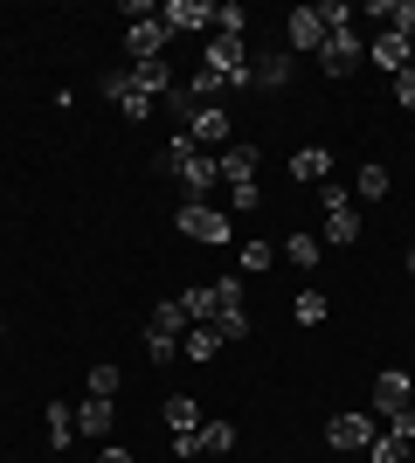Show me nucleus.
Here are the masks:
<instances>
[{"mask_svg":"<svg viewBox=\"0 0 415 463\" xmlns=\"http://www.w3.org/2000/svg\"><path fill=\"white\" fill-rule=\"evenodd\" d=\"M284 49H291V56H318V49H325L318 7H291V14H284Z\"/></svg>","mask_w":415,"mask_h":463,"instance_id":"1a4fd4ad","label":"nucleus"},{"mask_svg":"<svg viewBox=\"0 0 415 463\" xmlns=\"http://www.w3.org/2000/svg\"><path fill=\"white\" fill-rule=\"evenodd\" d=\"M215 332H222V346H236V339H250V311H242V305H229V311L215 318Z\"/></svg>","mask_w":415,"mask_h":463,"instance_id":"cd10ccee","label":"nucleus"},{"mask_svg":"<svg viewBox=\"0 0 415 463\" xmlns=\"http://www.w3.org/2000/svg\"><path fill=\"white\" fill-rule=\"evenodd\" d=\"M236 263H242V270H250V277H263V270H270V263H277V250H270V242H250V250H242Z\"/></svg>","mask_w":415,"mask_h":463,"instance_id":"473e14b6","label":"nucleus"},{"mask_svg":"<svg viewBox=\"0 0 415 463\" xmlns=\"http://www.w3.org/2000/svg\"><path fill=\"white\" fill-rule=\"evenodd\" d=\"M98 90L111 97V104H118V118H132V125H146V118H153V97H146V90L132 83V70H104V77H98Z\"/></svg>","mask_w":415,"mask_h":463,"instance_id":"0eeeda50","label":"nucleus"},{"mask_svg":"<svg viewBox=\"0 0 415 463\" xmlns=\"http://www.w3.org/2000/svg\"><path fill=\"white\" fill-rule=\"evenodd\" d=\"M354 194L367 201V208H374V201H388V166H381V159H367V166H360V180H354Z\"/></svg>","mask_w":415,"mask_h":463,"instance_id":"393cba45","label":"nucleus"},{"mask_svg":"<svg viewBox=\"0 0 415 463\" xmlns=\"http://www.w3.org/2000/svg\"><path fill=\"white\" fill-rule=\"evenodd\" d=\"M318 21H325V35H333V28H354V7H346V0H325Z\"/></svg>","mask_w":415,"mask_h":463,"instance_id":"f704fd0d","label":"nucleus"},{"mask_svg":"<svg viewBox=\"0 0 415 463\" xmlns=\"http://www.w3.org/2000/svg\"><path fill=\"white\" fill-rule=\"evenodd\" d=\"M159 104H166V111H174V125H187V118H194V111H201V97H194V90H187V77H180V83H174V90L159 97Z\"/></svg>","mask_w":415,"mask_h":463,"instance_id":"bb28decb","label":"nucleus"},{"mask_svg":"<svg viewBox=\"0 0 415 463\" xmlns=\"http://www.w3.org/2000/svg\"><path fill=\"white\" fill-rule=\"evenodd\" d=\"M409 457H415V443H409Z\"/></svg>","mask_w":415,"mask_h":463,"instance_id":"a19ab883","label":"nucleus"},{"mask_svg":"<svg viewBox=\"0 0 415 463\" xmlns=\"http://www.w3.org/2000/svg\"><path fill=\"white\" fill-rule=\"evenodd\" d=\"M367 21H381L388 35H401V42H415V0H374L367 7Z\"/></svg>","mask_w":415,"mask_h":463,"instance_id":"f3484780","label":"nucleus"},{"mask_svg":"<svg viewBox=\"0 0 415 463\" xmlns=\"http://www.w3.org/2000/svg\"><path fill=\"white\" fill-rule=\"evenodd\" d=\"M291 180L297 187H325V180H333V153H325V146H297L291 153Z\"/></svg>","mask_w":415,"mask_h":463,"instance_id":"2eb2a0df","label":"nucleus"},{"mask_svg":"<svg viewBox=\"0 0 415 463\" xmlns=\"http://www.w3.org/2000/svg\"><path fill=\"white\" fill-rule=\"evenodd\" d=\"M325 443H333V449H367V443H374V415H360V408H339L333 422H325Z\"/></svg>","mask_w":415,"mask_h":463,"instance_id":"9b49d317","label":"nucleus"},{"mask_svg":"<svg viewBox=\"0 0 415 463\" xmlns=\"http://www.w3.org/2000/svg\"><path fill=\"white\" fill-rule=\"evenodd\" d=\"M250 83H257V90H284V83H291V49L250 56Z\"/></svg>","mask_w":415,"mask_h":463,"instance_id":"dca6fc26","label":"nucleus"},{"mask_svg":"<svg viewBox=\"0 0 415 463\" xmlns=\"http://www.w3.org/2000/svg\"><path fill=\"white\" fill-rule=\"evenodd\" d=\"M174 229L187 235V242H208V250H222V242H236V222H229V208H215V201H180Z\"/></svg>","mask_w":415,"mask_h":463,"instance_id":"f03ea898","label":"nucleus"},{"mask_svg":"<svg viewBox=\"0 0 415 463\" xmlns=\"http://www.w3.org/2000/svg\"><path fill=\"white\" fill-rule=\"evenodd\" d=\"M395 104H401V111H415V70H401V77H395Z\"/></svg>","mask_w":415,"mask_h":463,"instance_id":"58836bf2","label":"nucleus"},{"mask_svg":"<svg viewBox=\"0 0 415 463\" xmlns=\"http://www.w3.org/2000/svg\"><path fill=\"white\" fill-rule=\"evenodd\" d=\"M367 457H374V463H401V457H409V449H401L395 436H374V443H367Z\"/></svg>","mask_w":415,"mask_h":463,"instance_id":"e433bc0d","label":"nucleus"},{"mask_svg":"<svg viewBox=\"0 0 415 463\" xmlns=\"http://www.w3.org/2000/svg\"><path fill=\"white\" fill-rule=\"evenodd\" d=\"M159 174H174L180 187H187V201H208V194L222 187V166H215V153H201L187 132H174L166 146H159Z\"/></svg>","mask_w":415,"mask_h":463,"instance_id":"f257e3e1","label":"nucleus"},{"mask_svg":"<svg viewBox=\"0 0 415 463\" xmlns=\"http://www.w3.org/2000/svg\"><path fill=\"white\" fill-rule=\"evenodd\" d=\"M159 415H166V429H174V436H194V429H201V402H194V394H166V408H159Z\"/></svg>","mask_w":415,"mask_h":463,"instance_id":"412c9836","label":"nucleus"},{"mask_svg":"<svg viewBox=\"0 0 415 463\" xmlns=\"http://www.w3.org/2000/svg\"><path fill=\"white\" fill-rule=\"evenodd\" d=\"M118 381H125V373L111 367V360H98V367H90V381H83V394H90V402H118Z\"/></svg>","mask_w":415,"mask_h":463,"instance_id":"b1692460","label":"nucleus"},{"mask_svg":"<svg viewBox=\"0 0 415 463\" xmlns=\"http://www.w3.org/2000/svg\"><path fill=\"white\" fill-rule=\"evenodd\" d=\"M291 318H297V326H325V298H318V290H297Z\"/></svg>","mask_w":415,"mask_h":463,"instance_id":"7c9ffc66","label":"nucleus"},{"mask_svg":"<svg viewBox=\"0 0 415 463\" xmlns=\"http://www.w3.org/2000/svg\"><path fill=\"white\" fill-rule=\"evenodd\" d=\"M180 305H187V318H194V326H215L229 305H242V277H215V284L180 290Z\"/></svg>","mask_w":415,"mask_h":463,"instance_id":"20e7f679","label":"nucleus"},{"mask_svg":"<svg viewBox=\"0 0 415 463\" xmlns=\"http://www.w3.org/2000/svg\"><path fill=\"white\" fill-rule=\"evenodd\" d=\"M166 42H174V28H166V21H132V28H125V56L132 62H159L166 56Z\"/></svg>","mask_w":415,"mask_h":463,"instance_id":"9d476101","label":"nucleus"},{"mask_svg":"<svg viewBox=\"0 0 415 463\" xmlns=\"http://www.w3.org/2000/svg\"><path fill=\"white\" fill-rule=\"evenodd\" d=\"M201 70L222 77L229 90L250 83V42H242V35H208V42H201Z\"/></svg>","mask_w":415,"mask_h":463,"instance_id":"7ed1b4c3","label":"nucleus"},{"mask_svg":"<svg viewBox=\"0 0 415 463\" xmlns=\"http://www.w3.org/2000/svg\"><path fill=\"white\" fill-rule=\"evenodd\" d=\"M318 208H354V187H333V180H325V187H318Z\"/></svg>","mask_w":415,"mask_h":463,"instance_id":"4c0bfd02","label":"nucleus"},{"mask_svg":"<svg viewBox=\"0 0 415 463\" xmlns=\"http://www.w3.org/2000/svg\"><path fill=\"white\" fill-rule=\"evenodd\" d=\"M215 35H250V14H242L236 0H222V7H215Z\"/></svg>","mask_w":415,"mask_h":463,"instance_id":"2f4dec72","label":"nucleus"},{"mask_svg":"<svg viewBox=\"0 0 415 463\" xmlns=\"http://www.w3.org/2000/svg\"><path fill=\"white\" fill-rule=\"evenodd\" d=\"M42 429H49V449H70V443H77V408L49 402V408H42Z\"/></svg>","mask_w":415,"mask_h":463,"instance_id":"6ab92c4d","label":"nucleus"},{"mask_svg":"<svg viewBox=\"0 0 415 463\" xmlns=\"http://www.w3.org/2000/svg\"><path fill=\"white\" fill-rule=\"evenodd\" d=\"M98 463H132V449H125V443H104V449H98Z\"/></svg>","mask_w":415,"mask_h":463,"instance_id":"ea45409f","label":"nucleus"},{"mask_svg":"<svg viewBox=\"0 0 415 463\" xmlns=\"http://www.w3.org/2000/svg\"><path fill=\"white\" fill-rule=\"evenodd\" d=\"M367 56H374V70L401 77V70H415V42H401V35H388V28H374V42H367Z\"/></svg>","mask_w":415,"mask_h":463,"instance_id":"ddd939ff","label":"nucleus"},{"mask_svg":"<svg viewBox=\"0 0 415 463\" xmlns=\"http://www.w3.org/2000/svg\"><path fill=\"white\" fill-rule=\"evenodd\" d=\"M146 353H153V367H166V360H180V339H166V332H146Z\"/></svg>","mask_w":415,"mask_h":463,"instance_id":"72a5a7b5","label":"nucleus"},{"mask_svg":"<svg viewBox=\"0 0 415 463\" xmlns=\"http://www.w3.org/2000/svg\"><path fill=\"white\" fill-rule=\"evenodd\" d=\"M415 402V381L401 367H381L374 373V415H395V408H409Z\"/></svg>","mask_w":415,"mask_h":463,"instance_id":"4468645a","label":"nucleus"},{"mask_svg":"<svg viewBox=\"0 0 415 463\" xmlns=\"http://www.w3.org/2000/svg\"><path fill=\"white\" fill-rule=\"evenodd\" d=\"M194 443H201V457H229V449H236V422H222V415H215V422L194 429Z\"/></svg>","mask_w":415,"mask_h":463,"instance_id":"5701e85b","label":"nucleus"},{"mask_svg":"<svg viewBox=\"0 0 415 463\" xmlns=\"http://www.w3.org/2000/svg\"><path fill=\"white\" fill-rule=\"evenodd\" d=\"M111 422H118V408H111V402H90V394L77 402V436L104 443V436H111Z\"/></svg>","mask_w":415,"mask_h":463,"instance_id":"a211bd4d","label":"nucleus"},{"mask_svg":"<svg viewBox=\"0 0 415 463\" xmlns=\"http://www.w3.org/2000/svg\"><path fill=\"white\" fill-rule=\"evenodd\" d=\"M263 208V187H229V214H250Z\"/></svg>","mask_w":415,"mask_h":463,"instance_id":"c9c22d12","label":"nucleus"},{"mask_svg":"<svg viewBox=\"0 0 415 463\" xmlns=\"http://www.w3.org/2000/svg\"><path fill=\"white\" fill-rule=\"evenodd\" d=\"M215 166H222V187H257V146H242V138L222 146Z\"/></svg>","mask_w":415,"mask_h":463,"instance_id":"f8f14e48","label":"nucleus"},{"mask_svg":"<svg viewBox=\"0 0 415 463\" xmlns=\"http://www.w3.org/2000/svg\"><path fill=\"white\" fill-rule=\"evenodd\" d=\"M180 132L194 138L201 153H222V146H229V138H236V118H229V104H201V111L187 118V125H180Z\"/></svg>","mask_w":415,"mask_h":463,"instance_id":"423d86ee","label":"nucleus"},{"mask_svg":"<svg viewBox=\"0 0 415 463\" xmlns=\"http://www.w3.org/2000/svg\"><path fill=\"white\" fill-rule=\"evenodd\" d=\"M360 62H367L360 28H333V35H325V49H318V77H354Z\"/></svg>","mask_w":415,"mask_h":463,"instance_id":"39448f33","label":"nucleus"},{"mask_svg":"<svg viewBox=\"0 0 415 463\" xmlns=\"http://www.w3.org/2000/svg\"><path fill=\"white\" fill-rule=\"evenodd\" d=\"M187 326H194V318H187V305H180V298H159L153 318H146V332H166V339H187Z\"/></svg>","mask_w":415,"mask_h":463,"instance_id":"aec40b11","label":"nucleus"},{"mask_svg":"<svg viewBox=\"0 0 415 463\" xmlns=\"http://www.w3.org/2000/svg\"><path fill=\"white\" fill-rule=\"evenodd\" d=\"M215 353H222V332H215V326H187V339H180V360H201V367H208Z\"/></svg>","mask_w":415,"mask_h":463,"instance_id":"4be33fe9","label":"nucleus"},{"mask_svg":"<svg viewBox=\"0 0 415 463\" xmlns=\"http://www.w3.org/2000/svg\"><path fill=\"white\" fill-rule=\"evenodd\" d=\"M381 422H388V429H381V436H395L401 449L415 443V402H409V408H395V415H381Z\"/></svg>","mask_w":415,"mask_h":463,"instance_id":"c756f323","label":"nucleus"},{"mask_svg":"<svg viewBox=\"0 0 415 463\" xmlns=\"http://www.w3.org/2000/svg\"><path fill=\"white\" fill-rule=\"evenodd\" d=\"M284 256L297 270H318V235H284Z\"/></svg>","mask_w":415,"mask_h":463,"instance_id":"c85d7f7f","label":"nucleus"},{"mask_svg":"<svg viewBox=\"0 0 415 463\" xmlns=\"http://www.w3.org/2000/svg\"><path fill=\"white\" fill-rule=\"evenodd\" d=\"M325 242H360V208H325Z\"/></svg>","mask_w":415,"mask_h":463,"instance_id":"a878e982","label":"nucleus"},{"mask_svg":"<svg viewBox=\"0 0 415 463\" xmlns=\"http://www.w3.org/2000/svg\"><path fill=\"white\" fill-rule=\"evenodd\" d=\"M159 21H166V28H174V35H215V7H208V0H159Z\"/></svg>","mask_w":415,"mask_h":463,"instance_id":"6e6552de","label":"nucleus"}]
</instances>
